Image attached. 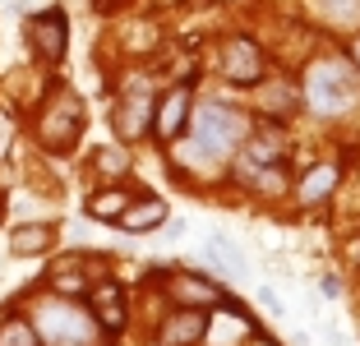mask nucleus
<instances>
[{"instance_id": "obj_21", "label": "nucleus", "mask_w": 360, "mask_h": 346, "mask_svg": "<svg viewBox=\"0 0 360 346\" xmlns=\"http://www.w3.org/2000/svg\"><path fill=\"white\" fill-rule=\"evenodd\" d=\"M93 167H97V176L116 180V176H125V171H129V162H125V153H120V148H97V153H93Z\"/></svg>"}, {"instance_id": "obj_22", "label": "nucleus", "mask_w": 360, "mask_h": 346, "mask_svg": "<svg viewBox=\"0 0 360 346\" xmlns=\"http://www.w3.org/2000/svg\"><path fill=\"white\" fill-rule=\"evenodd\" d=\"M10 139H14V125L0 115V158H5V148H10Z\"/></svg>"}, {"instance_id": "obj_11", "label": "nucleus", "mask_w": 360, "mask_h": 346, "mask_svg": "<svg viewBox=\"0 0 360 346\" xmlns=\"http://www.w3.org/2000/svg\"><path fill=\"white\" fill-rule=\"evenodd\" d=\"M153 111H158V97L153 93H125L116 102V111H111V125H116V139L120 143H129V139H143L153 129Z\"/></svg>"}, {"instance_id": "obj_15", "label": "nucleus", "mask_w": 360, "mask_h": 346, "mask_svg": "<svg viewBox=\"0 0 360 346\" xmlns=\"http://www.w3.org/2000/svg\"><path fill=\"white\" fill-rule=\"evenodd\" d=\"M203 254H208L212 273H226V277H240L245 273V250L231 241V236H208Z\"/></svg>"}, {"instance_id": "obj_14", "label": "nucleus", "mask_w": 360, "mask_h": 346, "mask_svg": "<svg viewBox=\"0 0 360 346\" xmlns=\"http://www.w3.org/2000/svg\"><path fill=\"white\" fill-rule=\"evenodd\" d=\"M338 176L342 171L333 167V162H323V167H314L305 180H300V189H296V199L305 203V208H319L323 199H333V189H338Z\"/></svg>"}, {"instance_id": "obj_4", "label": "nucleus", "mask_w": 360, "mask_h": 346, "mask_svg": "<svg viewBox=\"0 0 360 346\" xmlns=\"http://www.w3.org/2000/svg\"><path fill=\"white\" fill-rule=\"evenodd\" d=\"M32 328H37V342L42 346H102V328L93 323V314L75 295H60V291L37 300Z\"/></svg>"}, {"instance_id": "obj_8", "label": "nucleus", "mask_w": 360, "mask_h": 346, "mask_svg": "<svg viewBox=\"0 0 360 346\" xmlns=\"http://www.w3.org/2000/svg\"><path fill=\"white\" fill-rule=\"evenodd\" d=\"M190 115H194V88L190 84H176L167 97H158V111H153V134L162 143H180L185 129H190Z\"/></svg>"}, {"instance_id": "obj_12", "label": "nucleus", "mask_w": 360, "mask_h": 346, "mask_svg": "<svg viewBox=\"0 0 360 346\" xmlns=\"http://www.w3.org/2000/svg\"><path fill=\"white\" fill-rule=\"evenodd\" d=\"M208 337V314L203 309H171L158 328V346H199Z\"/></svg>"}, {"instance_id": "obj_18", "label": "nucleus", "mask_w": 360, "mask_h": 346, "mask_svg": "<svg viewBox=\"0 0 360 346\" xmlns=\"http://www.w3.org/2000/svg\"><path fill=\"white\" fill-rule=\"evenodd\" d=\"M125 203H129V194H125V189H97L93 199L84 203V212H88V217H102V222H116Z\"/></svg>"}, {"instance_id": "obj_9", "label": "nucleus", "mask_w": 360, "mask_h": 346, "mask_svg": "<svg viewBox=\"0 0 360 346\" xmlns=\"http://www.w3.org/2000/svg\"><path fill=\"white\" fill-rule=\"evenodd\" d=\"M162 282H167V295L180 305V309H212V305H222V286L208 282L199 273H185V268H158Z\"/></svg>"}, {"instance_id": "obj_20", "label": "nucleus", "mask_w": 360, "mask_h": 346, "mask_svg": "<svg viewBox=\"0 0 360 346\" xmlns=\"http://www.w3.org/2000/svg\"><path fill=\"white\" fill-rule=\"evenodd\" d=\"M0 346H42V342H37V328L28 319H5L0 323Z\"/></svg>"}, {"instance_id": "obj_5", "label": "nucleus", "mask_w": 360, "mask_h": 346, "mask_svg": "<svg viewBox=\"0 0 360 346\" xmlns=\"http://www.w3.org/2000/svg\"><path fill=\"white\" fill-rule=\"evenodd\" d=\"M84 134V102L70 88H56L46 97V106L37 111V139L46 153H70Z\"/></svg>"}, {"instance_id": "obj_10", "label": "nucleus", "mask_w": 360, "mask_h": 346, "mask_svg": "<svg viewBox=\"0 0 360 346\" xmlns=\"http://www.w3.org/2000/svg\"><path fill=\"white\" fill-rule=\"evenodd\" d=\"M23 37H28V46L37 51V60L56 65L65 56V42H70V19H65L60 10H42V14H32V19H28Z\"/></svg>"}, {"instance_id": "obj_26", "label": "nucleus", "mask_w": 360, "mask_h": 346, "mask_svg": "<svg viewBox=\"0 0 360 346\" xmlns=\"http://www.w3.org/2000/svg\"><path fill=\"white\" fill-rule=\"evenodd\" d=\"M255 346H277V342H268V337H255Z\"/></svg>"}, {"instance_id": "obj_6", "label": "nucleus", "mask_w": 360, "mask_h": 346, "mask_svg": "<svg viewBox=\"0 0 360 346\" xmlns=\"http://www.w3.org/2000/svg\"><path fill=\"white\" fill-rule=\"evenodd\" d=\"M217 70H222L226 84H240V88L264 84V70H268L264 46L250 42V37H231V42L222 46V56H217Z\"/></svg>"}, {"instance_id": "obj_17", "label": "nucleus", "mask_w": 360, "mask_h": 346, "mask_svg": "<svg viewBox=\"0 0 360 346\" xmlns=\"http://www.w3.org/2000/svg\"><path fill=\"white\" fill-rule=\"evenodd\" d=\"M51 245H56V226H46V222H28V226H19L10 236L14 254H46Z\"/></svg>"}, {"instance_id": "obj_1", "label": "nucleus", "mask_w": 360, "mask_h": 346, "mask_svg": "<svg viewBox=\"0 0 360 346\" xmlns=\"http://www.w3.org/2000/svg\"><path fill=\"white\" fill-rule=\"evenodd\" d=\"M255 129V115L240 111L231 102H203L190 115V129L180 139V167H203V171H222L236 158V148L245 143V134Z\"/></svg>"}, {"instance_id": "obj_7", "label": "nucleus", "mask_w": 360, "mask_h": 346, "mask_svg": "<svg viewBox=\"0 0 360 346\" xmlns=\"http://www.w3.org/2000/svg\"><path fill=\"white\" fill-rule=\"evenodd\" d=\"M88 314H93V323L102 328L106 337L125 333V323H129L125 286H120L116 277H102V282H93V286H88Z\"/></svg>"}, {"instance_id": "obj_19", "label": "nucleus", "mask_w": 360, "mask_h": 346, "mask_svg": "<svg viewBox=\"0 0 360 346\" xmlns=\"http://www.w3.org/2000/svg\"><path fill=\"white\" fill-rule=\"evenodd\" d=\"M319 14L333 28H360V0H319Z\"/></svg>"}, {"instance_id": "obj_16", "label": "nucleus", "mask_w": 360, "mask_h": 346, "mask_svg": "<svg viewBox=\"0 0 360 346\" xmlns=\"http://www.w3.org/2000/svg\"><path fill=\"white\" fill-rule=\"evenodd\" d=\"M255 102L264 106V115L273 125H286V115L296 106V88L291 84H264V88H255Z\"/></svg>"}, {"instance_id": "obj_2", "label": "nucleus", "mask_w": 360, "mask_h": 346, "mask_svg": "<svg viewBox=\"0 0 360 346\" xmlns=\"http://www.w3.org/2000/svg\"><path fill=\"white\" fill-rule=\"evenodd\" d=\"M236 180L255 194L277 199L286 189V129L282 125H255L245 134V143L236 148Z\"/></svg>"}, {"instance_id": "obj_13", "label": "nucleus", "mask_w": 360, "mask_h": 346, "mask_svg": "<svg viewBox=\"0 0 360 346\" xmlns=\"http://www.w3.org/2000/svg\"><path fill=\"white\" fill-rule=\"evenodd\" d=\"M162 222H167V203L153 199V194H139V199H129L125 208H120L116 226L120 231H153V226H162Z\"/></svg>"}, {"instance_id": "obj_23", "label": "nucleus", "mask_w": 360, "mask_h": 346, "mask_svg": "<svg viewBox=\"0 0 360 346\" xmlns=\"http://www.w3.org/2000/svg\"><path fill=\"white\" fill-rule=\"evenodd\" d=\"M319 291H323V295H338L342 286H338V277H323V282H319Z\"/></svg>"}, {"instance_id": "obj_25", "label": "nucleus", "mask_w": 360, "mask_h": 346, "mask_svg": "<svg viewBox=\"0 0 360 346\" xmlns=\"http://www.w3.org/2000/svg\"><path fill=\"white\" fill-rule=\"evenodd\" d=\"M351 65H356V70H360V37H356V42H351Z\"/></svg>"}, {"instance_id": "obj_24", "label": "nucleus", "mask_w": 360, "mask_h": 346, "mask_svg": "<svg viewBox=\"0 0 360 346\" xmlns=\"http://www.w3.org/2000/svg\"><path fill=\"white\" fill-rule=\"evenodd\" d=\"M259 300H264V305H268V309H273V314H277V309H282V305H277V295H273V291H268V286H264V291H259Z\"/></svg>"}, {"instance_id": "obj_3", "label": "nucleus", "mask_w": 360, "mask_h": 346, "mask_svg": "<svg viewBox=\"0 0 360 346\" xmlns=\"http://www.w3.org/2000/svg\"><path fill=\"white\" fill-rule=\"evenodd\" d=\"M300 93L314 115H347L351 106H360V70L342 56H323L305 70Z\"/></svg>"}]
</instances>
